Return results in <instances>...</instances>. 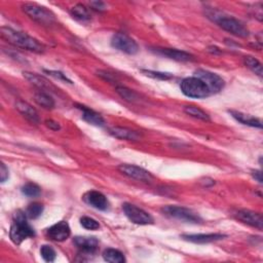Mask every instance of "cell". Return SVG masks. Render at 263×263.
Returning a JSON list of instances; mask_svg holds the SVG:
<instances>
[{"label":"cell","mask_w":263,"mask_h":263,"mask_svg":"<svg viewBox=\"0 0 263 263\" xmlns=\"http://www.w3.org/2000/svg\"><path fill=\"white\" fill-rule=\"evenodd\" d=\"M2 38H4L10 44L23 50H27L37 54H42L46 50L44 44H42L34 37L23 32L16 31L8 27L2 28Z\"/></svg>","instance_id":"cell-1"},{"label":"cell","mask_w":263,"mask_h":263,"mask_svg":"<svg viewBox=\"0 0 263 263\" xmlns=\"http://www.w3.org/2000/svg\"><path fill=\"white\" fill-rule=\"evenodd\" d=\"M26 213L18 211L14 216V220L10 226V238L12 242L16 245H20L22 242L27 240L28 238H32L35 236L34 230L31 225L27 222Z\"/></svg>","instance_id":"cell-2"},{"label":"cell","mask_w":263,"mask_h":263,"mask_svg":"<svg viewBox=\"0 0 263 263\" xmlns=\"http://www.w3.org/2000/svg\"><path fill=\"white\" fill-rule=\"evenodd\" d=\"M180 88L184 95L190 98L204 99L212 95L206 84L202 80L196 76L183 80L180 84Z\"/></svg>","instance_id":"cell-3"},{"label":"cell","mask_w":263,"mask_h":263,"mask_svg":"<svg viewBox=\"0 0 263 263\" xmlns=\"http://www.w3.org/2000/svg\"><path fill=\"white\" fill-rule=\"evenodd\" d=\"M24 12L29 16L33 21L44 26H50L56 22L54 14L44 6L36 4H25L22 6Z\"/></svg>","instance_id":"cell-4"},{"label":"cell","mask_w":263,"mask_h":263,"mask_svg":"<svg viewBox=\"0 0 263 263\" xmlns=\"http://www.w3.org/2000/svg\"><path fill=\"white\" fill-rule=\"evenodd\" d=\"M214 21L218 24L220 28L232 33V35L242 37V38L249 36V30L242 25V23L238 21L234 18L219 16L214 18Z\"/></svg>","instance_id":"cell-5"},{"label":"cell","mask_w":263,"mask_h":263,"mask_svg":"<svg viewBox=\"0 0 263 263\" xmlns=\"http://www.w3.org/2000/svg\"><path fill=\"white\" fill-rule=\"evenodd\" d=\"M162 212L171 218H175L184 222L190 223H200L202 222V218L194 213L192 210L184 208V206H166L162 208Z\"/></svg>","instance_id":"cell-6"},{"label":"cell","mask_w":263,"mask_h":263,"mask_svg":"<svg viewBox=\"0 0 263 263\" xmlns=\"http://www.w3.org/2000/svg\"><path fill=\"white\" fill-rule=\"evenodd\" d=\"M122 210L126 216L128 218V220L135 224L147 225L154 223V218L152 217V215L144 211L143 209L138 208L135 204L126 202L122 204Z\"/></svg>","instance_id":"cell-7"},{"label":"cell","mask_w":263,"mask_h":263,"mask_svg":"<svg viewBox=\"0 0 263 263\" xmlns=\"http://www.w3.org/2000/svg\"><path fill=\"white\" fill-rule=\"evenodd\" d=\"M111 46L128 54H136L139 52L137 42L124 33H116L112 36Z\"/></svg>","instance_id":"cell-8"},{"label":"cell","mask_w":263,"mask_h":263,"mask_svg":"<svg viewBox=\"0 0 263 263\" xmlns=\"http://www.w3.org/2000/svg\"><path fill=\"white\" fill-rule=\"evenodd\" d=\"M194 74H196V78L202 80L206 84L211 94H216L223 90L225 84H224L223 78H220L218 74H215L213 72L206 71V70H202V69L196 70Z\"/></svg>","instance_id":"cell-9"},{"label":"cell","mask_w":263,"mask_h":263,"mask_svg":"<svg viewBox=\"0 0 263 263\" xmlns=\"http://www.w3.org/2000/svg\"><path fill=\"white\" fill-rule=\"evenodd\" d=\"M118 171L130 177V178H133V179H136V180H139V181H145V182H148V181H152L154 179L152 175L150 174L148 171H146L145 168H140L138 166H134V164H120L118 166Z\"/></svg>","instance_id":"cell-10"},{"label":"cell","mask_w":263,"mask_h":263,"mask_svg":"<svg viewBox=\"0 0 263 263\" xmlns=\"http://www.w3.org/2000/svg\"><path fill=\"white\" fill-rule=\"evenodd\" d=\"M48 236L56 242H63L66 240L70 234L71 230L69 224L66 221H60L58 223L54 224L46 232Z\"/></svg>","instance_id":"cell-11"},{"label":"cell","mask_w":263,"mask_h":263,"mask_svg":"<svg viewBox=\"0 0 263 263\" xmlns=\"http://www.w3.org/2000/svg\"><path fill=\"white\" fill-rule=\"evenodd\" d=\"M82 198L88 204L100 211H106L109 206L107 198L102 192L97 190L88 192Z\"/></svg>","instance_id":"cell-12"},{"label":"cell","mask_w":263,"mask_h":263,"mask_svg":"<svg viewBox=\"0 0 263 263\" xmlns=\"http://www.w3.org/2000/svg\"><path fill=\"white\" fill-rule=\"evenodd\" d=\"M236 219H238L242 223L250 225V226L256 228L260 230H262L263 219L262 215L259 213H255L250 210H240L236 213Z\"/></svg>","instance_id":"cell-13"},{"label":"cell","mask_w":263,"mask_h":263,"mask_svg":"<svg viewBox=\"0 0 263 263\" xmlns=\"http://www.w3.org/2000/svg\"><path fill=\"white\" fill-rule=\"evenodd\" d=\"M156 52L158 54L164 56V57L179 62H190L194 60V56L190 52L175 48H156Z\"/></svg>","instance_id":"cell-14"},{"label":"cell","mask_w":263,"mask_h":263,"mask_svg":"<svg viewBox=\"0 0 263 263\" xmlns=\"http://www.w3.org/2000/svg\"><path fill=\"white\" fill-rule=\"evenodd\" d=\"M74 242L80 251L84 254H92L95 253L99 242L96 238H86V236H76L74 238Z\"/></svg>","instance_id":"cell-15"},{"label":"cell","mask_w":263,"mask_h":263,"mask_svg":"<svg viewBox=\"0 0 263 263\" xmlns=\"http://www.w3.org/2000/svg\"><path fill=\"white\" fill-rule=\"evenodd\" d=\"M226 236L222 234H182V238L196 244H208L223 240Z\"/></svg>","instance_id":"cell-16"},{"label":"cell","mask_w":263,"mask_h":263,"mask_svg":"<svg viewBox=\"0 0 263 263\" xmlns=\"http://www.w3.org/2000/svg\"><path fill=\"white\" fill-rule=\"evenodd\" d=\"M16 107L18 109V111L20 112V114L26 118L30 122L34 124H38L40 120V116L37 114V111L27 102L24 101H18L16 104Z\"/></svg>","instance_id":"cell-17"},{"label":"cell","mask_w":263,"mask_h":263,"mask_svg":"<svg viewBox=\"0 0 263 263\" xmlns=\"http://www.w3.org/2000/svg\"><path fill=\"white\" fill-rule=\"evenodd\" d=\"M110 135L114 137L120 139V140H128V141H138L140 139V135L136 130H133L128 128L116 126L109 130Z\"/></svg>","instance_id":"cell-18"},{"label":"cell","mask_w":263,"mask_h":263,"mask_svg":"<svg viewBox=\"0 0 263 263\" xmlns=\"http://www.w3.org/2000/svg\"><path fill=\"white\" fill-rule=\"evenodd\" d=\"M78 108L82 111V118L88 124L95 126H103L105 124L104 118L99 114H97L96 111H94L82 105H78Z\"/></svg>","instance_id":"cell-19"},{"label":"cell","mask_w":263,"mask_h":263,"mask_svg":"<svg viewBox=\"0 0 263 263\" xmlns=\"http://www.w3.org/2000/svg\"><path fill=\"white\" fill-rule=\"evenodd\" d=\"M232 116L238 120V122L245 124V126H252V128H262V122L260 120L256 118H253L249 114H242V112H238V111H230Z\"/></svg>","instance_id":"cell-20"},{"label":"cell","mask_w":263,"mask_h":263,"mask_svg":"<svg viewBox=\"0 0 263 263\" xmlns=\"http://www.w3.org/2000/svg\"><path fill=\"white\" fill-rule=\"evenodd\" d=\"M24 78H26L32 84L36 86L37 88H40V90H52L54 86L50 84L48 80L40 76V75H37L35 73H30V72H24Z\"/></svg>","instance_id":"cell-21"},{"label":"cell","mask_w":263,"mask_h":263,"mask_svg":"<svg viewBox=\"0 0 263 263\" xmlns=\"http://www.w3.org/2000/svg\"><path fill=\"white\" fill-rule=\"evenodd\" d=\"M70 14L71 16L75 18V20H78L80 22L86 23L88 22L90 20V10L82 4H76L74 6L71 10H70Z\"/></svg>","instance_id":"cell-22"},{"label":"cell","mask_w":263,"mask_h":263,"mask_svg":"<svg viewBox=\"0 0 263 263\" xmlns=\"http://www.w3.org/2000/svg\"><path fill=\"white\" fill-rule=\"evenodd\" d=\"M35 102L46 109H52L56 105L54 100L46 92H38L34 96Z\"/></svg>","instance_id":"cell-23"},{"label":"cell","mask_w":263,"mask_h":263,"mask_svg":"<svg viewBox=\"0 0 263 263\" xmlns=\"http://www.w3.org/2000/svg\"><path fill=\"white\" fill-rule=\"evenodd\" d=\"M103 258L105 261L110 263H124L126 262V258L124 254L116 249L108 248L103 252Z\"/></svg>","instance_id":"cell-24"},{"label":"cell","mask_w":263,"mask_h":263,"mask_svg":"<svg viewBox=\"0 0 263 263\" xmlns=\"http://www.w3.org/2000/svg\"><path fill=\"white\" fill-rule=\"evenodd\" d=\"M184 112L186 114L190 116L192 118L204 120V122H209L210 120V116L209 114L204 112V110H202L198 107L196 106H186L184 107Z\"/></svg>","instance_id":"cell-25"},{"label":"cell","mask_w":263,"mask_h":263,"mask_svg":"<svg viewBox=\"0 0 263 263\" xmlns=\"http://www.w3.org/2000/svg\"><path fill=\"white\" fill-rule=\"evenodd\" d=\"M244 63L245 65L255 74H257L258 76H262V65L261 63L255 59L254 57H251V56H247V57L244 58Z\"/></svg>","instance_id":"cell-26"},{"label":"cell","mask_w":263,"mask_h":263,"mask_svg":"<svg viewBox=\"0 0 263 263\" xmlns=\"http://www.w3.org/2000/svg\"><path fill=\"white\" fill-rule=\"evenodd\" d=\"M22 192L24 196H29V198H37L40 196L42 194V188L40 187L35 184V183H27L22 187Z\"/></svg>","instance_id":"cell-27"},{"label":"cell","mask_w":263,"mask_h":263,"mask_svg":"<svg viewBox=\"0 0 263 263\" xmlns=\"http://www.w3.org/2000/svg\"><path fill=\"white\" fill-rule=\"evenodd\" d=\"M42 212H44V206L38 202H34L28 206L25 213L29 219H37L40 216H42Z\"/></svg>","instance_id":"cell-28"},{"label":"cell","mask_w":263,"mask_h":263,"mask_svg":"<svg viewBox=\"0 0 263 263\" xmlns=\"http://www.w3.org/2000/svg\"><path fill=\"white\" fill-rule=\"evenodd\" d=\"M116 92L118 94V95L124 99L126 101L128 102H136L139 98H138V95L133 92V90H130L124 86H118L116 88Z\"/></svg>","instance_id":"cell-29"},{"label":"cell","mask_w":263,"mask_h":263,"mask_svg":"<svg viewBox=\"0 0 263 263\" xmlns=\"http://www.w3.org/2000/svg\"><path fill=\"white\" fill-rule=\"evenodd\" d=\"M40 255L46 262H54L56 260V257H57V253H56L54 249L48 245L42 246Z\"/></svg>","instance_id":"cell-30"},{"label":"cell","mask_w":263,"mask_h":263,"mask_svg":"<svg viewBox=\"0 0 263 263\" xmlns=\"http://www.w3.org/2000/svg\"><path fill=\"white\" fill-rule=\"evenodd\" d=\"M80 224L82 225V228L88 230H97L100 228V224L97 220L86 216L80 218Z\"/></svg>","instance_id":"cell-31"},{"label":"cell","mask_w":263,"mask_h":263,"mask_svg":"<svg viewBox=\"0 0 263 263\" xmlns=\"http://www.w3.org/2000/svg\"><path fill=\"white\" fill-rule=\"evenodd\" d=\"M143 73H145V75L149 78H158V80H170L173 78V75L170 73H164V72H156V71H150V70H142Z\"/></svg>","instance_id":"cell-32"},{"label":"cell","mask_w":263,"mask_h":263,"mask_svg":"<svg viewBox=\"0 0 263 263\" xmlns=\"http://www.w3.org/2000/svg\"><path fill=\"white\" fill-rule=\"evenodd\" d=\"M10 177L8 168L4 164H0V179H2V183H4Z\"/></svg>","instance_id":"cell-33"},{"label":"cell","mask_w":263,"mask_h":263,"mask_svg":"<svg viewBox=\"0 0 263 263\" xmlns=\"http://www.w3.org/2000/svg\"><path fill=\"white\" fill-rule=\"evenodd\" d=\"M46 126L50 128V130H59L61 128L60 124L57 122H54L52 120H46Z\"/></svg>","instance_id":"cell-34"},{"label":"cell","mask_w":263,"mask_h":263,"mask_svg":"<svg viewBox=\"0 0 263 263\" xmlns=\"http://www.w3.org/2000/svg\"><path fill=\"white\" fill-rule=\"evenodd\" d=\"M90 6L96 10H99V12H103L105 10L106 6H105V4L104 2H90Z\"/></svg>","instance_id":"cell-35"},{"label":"cell","mask_w":263,"mask_h":263,"mask_svg":"<svg viewBox=\"0 0 263 263\" xmlns=\"http://www.w3.org/2000/svg\"><path fill=\"white\" fill-rule=\"evenodd\" d=\"M48 74L52 75V76H54L56 78H59V80H65V82H71L65 75L61 72H57V71H46Z\"/></svg>","instance_id":"cell-36"},{"label":"cell","mask_w":263,"mask_h":263,"mask_svg":"<svg viewBox=\"0 0 263 263\" xmlns=\"http://www.w3.org/2000/svg\"><path fill=\"white\" fill-rule=\"evenodd\" d=\"M252 176L255 180H257L260 184H262V173H261V171H253Z\"/></svg>","instance_id":"cell-37"}]
</instances>
